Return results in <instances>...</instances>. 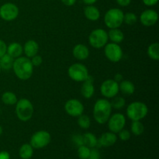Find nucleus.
I'll list each match as a JSON object with an SVG mask.
<instances>
[{
  "instance_id": "obj_1",
  "label": "nucleus",
  "mask_w": 159,
  "mask_h": 159,
  "mask_svg": "<svg viewBox=\"0 0 159 159\" xmlns=\"http://www.w3.org/2000/svg\"><path fill=\"white\" fill-rule=\"evenodd\" d=\"M12 69L16 77L21 80L29 79L34 72V66L31 61L28 57L23 56L14 60Z\"/></svg>"
},
{
  "instance_id": "obj_2",
  "label": "nucleus",
  "mask_w": 159,
  "mask_h": 159,
  "mask_svg": "<svg viewBox=\"0 0 159 159\" xmlns=\"http://www.w3.org/2000/svg\"><path fill=\"white\" fill-rule=\"evenodd\" d=\"M111 103L107 99H99L93 107V116L98 124H104L107 123L112 113Z\"/></svg>"
},
{
  "instance_id": "obj_3",
  "label": "nucleus",
  "mask_w": 159,
  "mask_h": 159,
  "mask_svg": "<svg viewBox=\"0 0 159 159\" xmlns=\"http://www.w3.org/2000/svg\"><path fill=\"white\" fill-rule=\"evenodd\" d=\"M16 114L21 121H27L30 120L34 114V106L32 102L25 98L17 100Z\"/></svg>"
},
{
  "instance_id": "obj_4",
  "label": "nucleus",
  "mask_w": 159,
  "mask_h": 159,
  "mask_svg": "<svg viewBox=\"0 0 159 159\" xmlns=\"http://www.w3.org/2000/svg\"><path fill=\"white\" fill-rule=\"evenodd\" d=\"M148 108L142 102H133L129 104L127 109V115L132 121L141 120L147 116Z\"/></svg>"
},
{
  "instance_id": "obj_5",
  "label": "nucleus",
  "mask_w": 159,
  "mask_h": 159,
  "mask_svg": "<svg viewBox=\"0 0 159 159\" xmlns=\"http://www.w3.org/2000/svg\"><path fill=\"white\" fill-rule=\"evenodd\" d=\"M124 15L123 11L117 8L109 9L104 16L106 26L110 29L119 28L124 23Z\"/></svg>"
},
{
  "instance_id": "obj_6",
  "label": "nucleus",
  "mask_w": 159,
  "mask_h": 159,
  "mask_svg": "<svg viewBox=\"0 0 159 159\" xmlns=\"http://www.w3.org/2000/svg\"><path fill=\"white\" fill-rule=\"evenodd\" d=\"M108 34L102 29H96L91 32L89 37V42L93 48L100 49L108 43Z\"/></svg>"
},
{
  "instance_id": "obj_7",
  "label": "nucleus",
  "mask_w": 159,
  "mask_h": 159,
  "mask_svg": "<svg viewBox=\"0 0 159 159\" xmlns=\"http://www.w3.org/2000/svg\"><path fill=\"white\" fill-rule=\"evenodd\" d=\"M68 75L73 81L83 82L89 77V71L86 67L81 63H75L68 68Z\"/></svg>"
},
{
  "instance_id": "obj_8",
  "label": "nucleus",
  "mask_w": 159,
  "mask_h": 159,
  "mask_svg": "<svg viewBox=\"0 0 159 159\" xmlns=\"http://www.w3.org/2000/svg\"><path fill=\"white\" fill-rule=\"evenodd\" d=\"M51 134L46 130H39L32 135L30 138V145L35 149L45 148L51 142Z\"/></svg>"
},
{
  "instance_id": "obj_9",
  "label": "nucleus",
  "mask_w": 159,
  "mask_h": 159,
  "mask_svg": "<svg viewBox=\"0 0 159 159\" xmlns=\"http://www.w3.org/2000/svg\"><path fill=\"white\" fill-rule=\"evenodd\" d=\"M104 53L107 59L114 63L119 62L123 57L122 48L118 43H107L105 45Z\"/></svg>"
},
{
  "instance_id": "obj_10",
  "label": "nucleus",
  "mask_w": 159,
  "mask_h": 159,
  "mask_svg": "<svg viewBox=\"0 0 159 159\" xmlns=\"http://www.w3.org/2000/svg\"><path fill=\"white\" fill-rule=\"evenodd\" d=\"M101 94L106 98H113L119 93V83L114 79H107L100 86Z\"/></svg>"
},
{
  "instance_id": "obj_11",
  "label": "nucleus",
  "mask_w": 159,
  "mask_h": 159,
  "mask_svg": "<svg viewBox=\"0 0 159 159\" xmlns=\"http://www.w3.org/2000/svg\"><path fill=\"white\" fill-rule=\"evenodd\" d=\"M19 15V8L11 2L5 3L0 7V17L6 21H12Z\"/></svg>"
},
{
  "instance_id": "obj_12",
  "label": "nucleus",
  "mask_w": 159,
  "mask_h": 159,
  "mask_svg": "<svg viewBox=\"0 0 159 159\" xmlns=\"http://www.w3.org/2000/svg\"><path fill=\"white\" fill-rule=\"evenodd\" d=\"M107 123L110 131L116 134L124 129L126 124V118L122 113H117L110 116Z\"/></svg>"
},
{
  "instance_id": "obj_13",
  "label": "nucleus",
  "mask_w": 159,
  "mask_h": 159,
  "mask_svg": "<svg viewBox=\"0 0 159 159\" xmlns=\"http://www.w3.org/2000/svg\"><path fill=\"white\" fill-rule=\"evenodd\" d=\"M65 110L68 115L78 117L84 112V106L79 100L75 99H69L65 104Z\"/></svg>"
},
{
  "instance_id": "obj_14",
  "label": "nucleus",
  "mask_w": 159,
  "mask_h": 159,
  "mask_svg": "<svg viewBox=\"0 0 159 159\" xmlns=\"http://www.w3.org/2000/svg\"><path fill=\"white\" fill-rule=\"evenodd\" d=\"M158 20V12L153 9H146L140 16V21L145 26H154Z\"/></svg>"
},
{
  "instance_id": "obj_15",
  "label": "nucleus",
  "mask_w": 159,
  "mask_h": 159,
  "mask_svg": "<svg viewBox=\"0 0 159 159\" xmlns=\"http://www.w3.org/2000/svg\"><path fill=\"white\" fill-rule=\"evenodd\" d=\"M93 82H94L93 78L89 75L86 80L84 81L83 84L81 87V93L85 99H90L94 95L95 87L93 85Z\"/></svg>"
},
{
  "instance_id": "obj_16",
  "label": "nucleus",
  "mask_w": 159,
  "mask_h": 159,
  "mask_svg": "<svg viewBox=\"0 0 159 159\" xmlns=\"http://www.w3.org/2000/svg\"><path fill=\"white\" fill-rule=\"evenodd\" d=\"M117 141V137L116 134L113 132H107L101 135L99 139L98 140V146L99 147H110L113 146Z\"/></svg>"
},
{
  "instance_id": "obj_17",
  "label": "nucleus",
  "mask_w": 159,
  "mask_h": 159,
  "mask_svg": "<svg viewBox=\"0 0 159 159\" xmlns=\"http://www.w3.org/2000/svg\"><path fill=\"white\" fill-rule=\"evenodd\" d=\"M23 53L26 54V57L31 58L34 56L37 55L38 53L39 45L35 40H29L25 43L23 46Z\"/></svg>"
},
{
  "instance_id": "obj_18",
  "label": "nucleus",
  "mask_w": 159,
  "mask_h": 159,
  "mask_svg": "<svg viewBox=\"0 0 159 159\" xmlns=\"http://www.w3.org/2000/svg\"><path fill=\"white\" fill-rule=\"evenodd\" d=\"M72 54L74 57L78 60H85L86 58H88L89 55V50L85 45L79 43L74 47Z\"/></svg>"
},
{
  "instance_id": "obj_19",
  "label": "nucleus",
  "mask_w": 159,
  "mask_h": 159,
  "mask_svg": "<svg viewBox=\"0 0 159 159\" xmlns=\"http://www.w3.org/2000/svg\"><path fill=\"white\" fill-rule=\"evenodd\" d=\"M84 15L89 20L96 21L100 17V12L96 6H93V5H88L84 9Z\"/></svg>"
},
{
  "instance_id": "obj_20",
  "label": "nucleus",
  "mask_w": 159,
  "mask_h": 159,
  "mask_svg": "<svg viewBox=\"0 0 159 159\" xmlns=\"http://www.w3.org/2000/svg\"><path fill=\"white\" fill-rule=\"evenodd\" d=\"M23 53V48L20 43L14 42V43H10L9 46H7V50H6V54H9L14 59L17 58L19 57H21Z\"/></svg>"
},
{
  "instance_id": "obj_21",
  "label": "nucleus",
  "mask_w": 159,
  "mask_h": 159,
  "mask_svg": "<svg viewBox=\"0 0 159 159\" xmlns=\"http://www.w3.org/2000/svg\"><path fill=\"white\" fill-rule=\"evenodd\" d=\"M107 34H108V38L111 40L112 43H118L119 44L124 39V33L119 28L110 29V31L107 33Z\"/></svg>"
},
{
  "instance_id": "obj_22",
  "label": "nucleus",
  "mask_w": 159,
  "mask_h": 159,
  "mask_svg": "<svg viewBox=\"0 0 159 159\" xmlns=\"http://www.w3.org/2000/svg\"><path fill=\"white\" fill-rule=\"evenodd\" d=\"M119 91H120L123 94L130 96L134 94L135 91L134 85L130 81L122 80L119 84Z\"/></svg>"
},
{
  "instance_id": "obj_23",
  "label": "nucleus",
  "mask_w": 159,
  "mask_h": 159,
  "mask_svg": "<svg viewBox=\"0 0 159 159\" xmlns=\"http://www.w3.org/2000/svg\"><path fill=\"white\" fill-rule=\"evenodd\" d=\"M19 155L22 159H30L34 155V148L30 144H24L20 147Z\"/></svg>"
},
{
  "instance_id": "obj_24",
  "label": "nucleus",
  "mask_w": 159,
  "mask_h": 159,
  "mask_svg": "<svg viewBox=\"0 0 159 159\" xmlns=\"http://www.w3.org/2000/svg\"><path fill=\"white\" fill-rule=\"evenodd\" d=\"M84 145L87 146L89 148H96L98 144V139L96 135L92 133H85L83 134Z\"/></svg>"
},
{
  "instance_id": "obj_25",
  "label": "nucleus",
  "mask_w": 159,
  "mask_h": 159,
  "mask_svg": "<svg viewBox=\"0 0 159 159\" xmlns=\"http://www.w3.org/2000/svg\"><path fill=\"white\" fill-rule=\"evenodd\" d=\"M14 60L15 59L9 56L8 54H4L0 57V67L2 69L9 70L10 68H12Z\"/></svg>"
},
{
  "instance_id": "obj_26",
  "label": "nucleus",
  "mask_w": 159,
  "mask_h": 159,
  "mask_svg": "<svg viewBox=\"0 0 159 159\" xmlns=\"http://www.w3.org/2000/svg\"><path fill=\"white\" fill-rule=\"evenodd\" d=\"M2 101L7 106L14 105L17 102L16 95L12 92H6L2 95Z\"/></svg>"
},
{
  "instance_id": "obj_27",
  "label": "nucleus",
  "mask_w": 159,
  "mask_h": 159,
  "mask_svg": "<svg viewBox=\"0 0 159 159\" xmlns=\"http://www.w3.org/2000/svg\"><path fill=\"white\" fill-rule=\"evenodd\" d=\"M148 54L152 60L158 61L159 59V43H153L148 48Z\"/></svg>"
},
{
  "instance_id": "obj_28",
  "label": "nucleus",
  "mask_w": 159,
  "mask_h": 159,
  "mask_svg": "<svg viewBox=\"0 0 159 159\" xmlns=\"http://www.w3.org/2000/svg\"><path fill=\"white\" fill-rule=\"evenodd\" d=\"M130 129H131V132L133 134H134L135 136H140L144 132V127L141 121L135 120L132 122Z\"/></svg>"
},
{
  "instance_id": "obj_29",
  "label": "nucleus",
  "mask_w": 159,
  "mask_h": 159,
  "mask_svg": "<svg viewBox=\"0 0 159 159\" xmlns=\"http://www.w3.org/2000/svg\"><path fill=\"white\" fill-rule=\"evenodd\" d=\"M78 117H79V119H78V124H79V126L81 128H89L90 125H91V120H90L89 116L82 113V115H80Z\"/></svg>"
},
{
  "instance_id": "obj_30",
  "label": "nucleus",
  "mask_w": 159,
  "mask_h": 159,
  "mask_svg": "<svg viewBox=\"0 0 159 159\" xmlns=\"http://www.w3.org/2000/svg\"><path fill=\"white\" fill-rule=\"evenodd\" d=\"M111 103L112 108L116 109V110H120V109L124 108V106L126 104L125 99L123 97H120V96H114L112 100V102H110Z\"/></svg>"
},
{
  "instance_id": "obj_31",
  "label": "nucleus",
  "mask_w": 159,
  "mask_h": 159,
  "mask_svg": "<svg viewBox=\"0 0 159 159\" xmlns=\"http://www.w3.org/2000/svg\"><path fill=\"white\" fill-rule=\"evenodd\" d=\"M91 149L85 145L79 146L78 148V155L80 159H87L89 156Z\"/></svg>"
},
{
  "instance_id": "obj_32",
  "label": "nucleus",
  "mask_w": 159,
  "mask_h": 159,
  "mask_svg": "<svg viewBox=\"0 0 159 159\" xmlns=\"http://www.w3.org/2000/svg\"><path fill=\"white\" fill-rule=\"evenodd\" d=\"M138 16L133 12H127L124 15V22L127 25H134L137 23Z\"/></svg>"
},
{
  "instance_id": "obj_33",
  "label": "nucleus",
  "mask_w": 159,
  "mask_h": 159,
  "mask_svg": "<svg viewBox=\"0 0 159 159\" xmlns=\"http://www.w3.org/2000/svg\"><path fill=\"white\" fill-rule=\"evenodd\" d=\"M118 136H119V138L123 141H128L130 138V133L129 130H125V129H122L120 131L118 132Z\"/></svg>"
},
{
  "instance_id": "obj_34",
  "label": "nucleus",
  "mask_w": 159,
  "mask_h": 159,
  "mask_svg": "<svg viewBox=\"0 0 159 159\" xmlns=\"http://www.w3.org/2000/svg\"><path fill=\"white\" fill-rule=\"evenodd\" d=\"M72 141L78 147L79 146L84 145V139H83V135H79V134H76L74 135L72 137Z\"/></svg>"
},
{
  "instance_id": "obj_35",
  "label": "nucleus",
  "mask_w": 159,
  "mask_h": 159,
  "mask_svg": "<svg viewBox=\"0 0 159 159\" xmlns=\"http://www.w3.org/2000/svg\"><path fill=\"white\" fill-rule=\"evenodd\" d=\"M87 159H100V153L98 151V149L95 148H92L90 150L89 156Z\"/></svg>"
},
{
  "instance_id": "obj_36",
  "label": "nucleus",
  "mask_w": 159,
  "mask_h": 159,
  "mask_svg": "<svg viewBox=\"0 0 159 159\" xmlns=\"http://www.w3.org/2000/svg\"><path fill=\"white\" fill-rule=\"evenodd\" d=\"M31 58H32L30 60L31 63H32L33 66L34 67L40 66V65L42 64V61H43V60H42V57L39 55H35V56H34L33 57H31Z\"/></svg>"
},
{
  "instance_id": "obj_37",
  "label": "nucleus",
  "mask_w": 159,
  "mask_h": 159,
  "mask_svg": "<svg viewBox=\"0 0 159 159\" xmlns=\"http://www.w3.org/2000/svg\"><path fill=\"white\" fill-rule=\"evenodd\" d=\"M6 50H7V46L6 43L2 40H0V57L6 54Z\"/></svg>"
},
{
  "instance_id": "obj_38",
  "label": "nucleus",
  "mask_w": 159,
  "mask_h": 159,
  "mask_svg": "<svg viewBox=\"0 0 159 159\" xmlns=\"http://www.w3.org/2000/svg\"><path fill=\"white\" fill-rule=\"evenodd\" d=\"M116 1L119 6H123V7H125V6H129V5L130 4L131 0H116Z\"/></svg>"
},
{
  "instance_id": "obj_39",
  "label": "nucleus",
  "mask_w": 159,
  "mask_h": 159,
  "mask_svg": "<svg viewBox=\"0 0 159 159\" xmlns=\"http://www.w3.org/2000/svg\"><path fill=\"white\" fill-rule=\"evenodd\" d=\"M144 4L147 6H153L158 3V0H142Z\"/></svg>"
},
{
  "instance_id": "obj_40",
  "label": "nucleus",
  "mask_w": 159,
  "mask_h": 159,
  "mask_svg": "<svg viewBox=\"0 0 159 159\" xmlns=\"http://www.w3.org/2000/svg\"><path fill=\"white\" fill-rule=\"evenodd\" d=\"M0 159H10V155L9 152L2 151L0 152Z\"/></svg>"
},
{
  "instance_id": "obj_41",
  "label": "nucleus",
  "mask_w": 159,
  "mask_h": 159,
  "mask_svg": "<svg viewBox=\"0 0 159 159\" xmlns=\"http://www.w3.org/2000/svg\"><path fill=\"white\" fill-rule=\"evenodd\" d=\"M61 2H63L64 5L67 6H71L75 3L76 0H61Z\"/></svg>"
},
{
  "instance_id": "obj_42",
  "label": "nucleus",
  "mask_w": 159,
  "mask_h": 159,
  "mask_svg": "<svg viewBox=\"0 0 159 159\" xmlns=\"http://www.w3.org/2000/svg\"><path fill=\"white\" fill-rule=\"evenodd\" d=\"M122 79H123V76H122V75H120V73H117V74L114 76V80L116 81V82H121V81H122Z\"/></svg>"
},
{
  "instance_id": "obj_43",
  "label": "nucleus",
  "mask_w": 159,
  "mask_h": 159,
  "mask_svg": "<svg viewBox=\"0 0 159 159\" xmlns=\"http://www.w3.org/2000/svg\"><path fill=\"white\" fill-rule=\"evenodd\" d=\"M84 3H85L86 5H93L95 2H97V0H82Z\"/></svg>"
},
{
  "instance_id": "obj_44",
  "label": "nucleus",
  "mask_w": 159,
  "mask_h": 159,
  "mask_svg": "<svg viewBox=\"0 0 159 159\" xmlns=\"http://www.w3.org/2000/svg\"><path fill=\"white\" fill-rule=\"evenodd\" d=\"M2 133H3V129H2V127L1 126H0V136H1V135L2 134Z\"/></svg>"
},
{
  "instance_id": "obj_45",
  "label": "nucleus",
  "mask_w": 159,
  "mask_h": 159,
  "mask_svg": "<svg viewBox=\"0 0 159 159\" xmlns=\"http://www.w3.org/2000/svg\"><path fill=\"white\" fill-rule=\"evenodd\" d=\"M1 70H2V68H1V67H0V72H1Z\"/></svg>"
},
{
  "instance_id": "obj_46",
  "label": "nucleus",
  "mask_w": 159,
  "mask_h": 159,
  "mask_svg": "<svg viewBox=\"0 0 159 159\" xmlns=\"http://www.w3.org/2000/svg\"><path fill=\"white\" fill-rule=\"evenodd\" d=\"M144 159H149V158H144Z\"/></svg>"
}]
</instances>
